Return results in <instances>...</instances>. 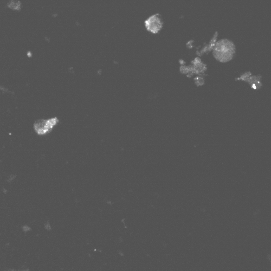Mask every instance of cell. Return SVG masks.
Wrapping results in <instances>:
<instances>
[{"label":"cell","mask_w":271,"mask_h":271,"mask_svg":"<svg viewBox=\"0 0 271 271\" xmlns=\"http://www.w3.org/2000/svg\"><path fill=\"white\" fill-rule=\"evenodd\" d=\"M235 53V46L232 42L227 39H223L218 42L214 46V57L221 62H227L230 60Z\"/></svg>","instance_id":"1"},{"label":"cell","mask_w":271,"mask_h":271,"mask_svg":"<svg viewBox=\"0 0 271 271\" xmlns=\"http://www.w3.org/2000/svg\"><path fill=\"white\" fill-rule=\"evenodd\" d=\"M58 122L59 120L56 117L39 120L34 124V129L39 135H45L52 130Z\"/></svg>","instance_id":"2"},{"label":"cell","mask_w":271,"mask_h":271,"mask_svg":"<svg viewBox=\"0 0 271 271\" xmlns=\"http://www.w3.org/2000/svg\"><path fill=\"white\" fill-rule=\"evenodd\" d=\"M163 23L162 18L158 14L151 16L145 21L147 30L154 34H156L162 29Z\"/></svg>","instance_id":"3"},{"label":"cell","mask_w":271,"mask_h":271,"mask_svg":"<svg viewBox=\"0 0 271 271\" xmlns=\"http://www.w3.org/2000/svg\"><path fill=\"white\" fill-rule=\"evenodd\" d=\"M8 6L11 9L18 11L21 9V3L17 0H11L8 4Z\"/></svg>","instance_id":"4"},{"label":"cell","mask_w":271,"mask_h":271,"mask_svg":"<svg viewBox=\"0 0 271 271\" xmlns=\"http://www.w3.org/2000/svg\"><path fill=\"white\" fill-rule=\"evenodd\" d=\"M22 228L24 232H28V231H29V230H31V228L27 226H23V227H22Z\"/></svg>","instance_id":"5"},{"label":"cell","mask_w":271,"mask_h":271,"mask_svg":"<svg viewBox=\"0 0 271 271\" xmlns=\"http://www.w3.org/2000/svg\"><path fill=\"white\" fill-rule=\"evenodd\" d=\"M15 177L16 175H11V176H10V177L9 178V179H8V182H11V181H12L15 178Z\"/></svg>","instance_id":"6"}]
</instances>
